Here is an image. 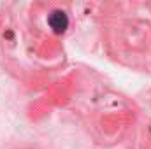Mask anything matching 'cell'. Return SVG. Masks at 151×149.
<instances>
[{
	"label": "cell",
	"mask_w": 151,
	"mask_h": 149,
	"mask_svg": "<svg viewBox=\"0 0 151 149\" xmlns=\"http://www.w3.org/2000/svg\"><path fill=\"white\" fill-rule=\"evenodd\" d=\"M49 27L53 28V32H56V34H62V32H65V28L69 27V19H67V16L63 14V12H60V11H55L51 16H49Z\"/></svg>",
	"instance_id": "obj_1"
}]
</instances>
